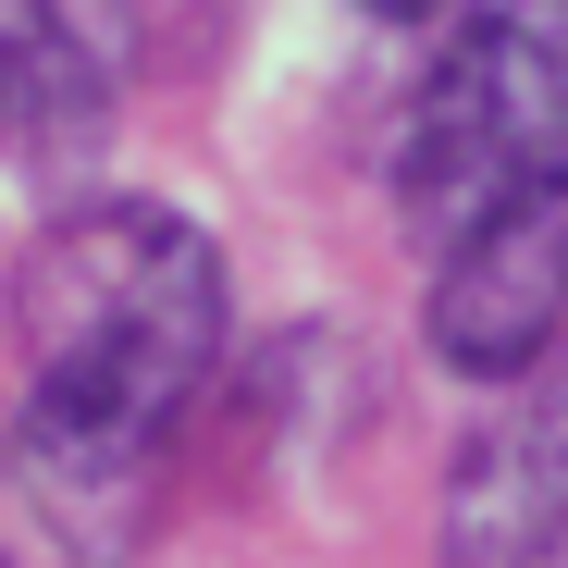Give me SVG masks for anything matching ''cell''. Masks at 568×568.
<instances>
[{"mask_svg":"<svg viewBox=\"0 0 568 568\" xmlns=\"http://www.w3.org/2000/svg\"><path fill=\"white\" fill-rule=\"evenodd\" d=\"M13 346H26V495L62 544H124L173 420L223 358V260L161 199H74L13 260Z\"/></svg>","mask_w":568,"mask_h":568,"instance_id":"6da1fadb","label":"cell"},{"mask_svg":"<svg viewBox=\"0 0 568 568\" xmlns=\"http://www.w3.org/2000/svg\"><path fill=\"white\" fill-rule=\"evenodd\" d=\"M358 13H384V26H433L445 0H358Z\"/></svg>","mask_w":568,"mask_h":568,"instance_id":"8992f818","label":"cell"},{"mask_svg":"<svg viewBox=\"0 0 568 568\" xmlns=\"http://www.w3.org/2000/svg\"><path fill=\"white\" fill-rule=\"evenodd\" d=\"M445 544L457 556H556L568 544V384L519 396L457 445L445 483Z\"/></svg>","mask_w":568,"mask_h":568,"instance_id":"277c9868","label":"cell"},{"mask_svg":"<svg viewBox=\"0 0 568 568\" xmlns=\"http://www.w3.org/2000/svg\"><path fill=\"white\" fill-rule=\"evenodd\" d=\"M519 173H568V0H495L457 26L408 112L396 199L420 235H445Z\"/></svg>","mask_w":568,"mask_h":568,"instance_id":"7a4b0ae2","label":"cell"},{"mask_svg":"<svg viewBox=\"0 0 568 568\" xmlns=\"http://www.w3.org/2000/svg\"><path fill=\"white\" fill-rule=\"evenodd\" d=\"M568 334V173L495 185L433 260V358L469 384H531Z\"/></svg>","mask_w":568,"mask_h":568,"instance_id":"3957f363","label":"cell"},{"mask_svg":"<svg viewBox=\"0 0 568 568\" xmlns=\"http://www.w3.org/2000/svg\"><path fill=\"white\" fill-rule=\"evenodd\" d=\"M112 124V62L87 38V0H0V161H87Z\"/></svg>","mask_w":568,"mask_h":568,"instance_id":"5b68a950","label":"cell"}]
</instances>
